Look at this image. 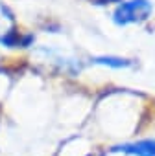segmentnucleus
Returning a JSON list of instances; mask_svg holds the SVG:
<instances>
[{"label": "nucleus", "mask_w": 155, "mask_h": 156, "mask_svg": "<svg viewBox=\"0 0 155 156\" xmlns=\"http://www.w3.org/2000/svg\"><path fill=\"white\" fill-rule=\"evenodd\" d=\"M153 6L149 0H126L122 2L116 11L113 13V20L118 26H127L135 22H142L149 17Z\"/></svg>", "instance_id": "nucleus-1"}, {"label": "nucleus", "mask_w": 155, "mask_h": 156, "mask_svg": "<svg viewBox=\"0 0 155 156\" xmlns=\"http://www.w3.org/2000/svg\"><path fill=\"white\" fill-rule=\"evenodd\" d=\"M116 151L129 156H155V140H140L133 143L120 145Z\"/></svg>", "instance_id": "nucleus-2"}, {"label": "nucleus", "mask_w": 155, "mask_h": 156, "mask_svg": "<svg viewBox=\"0 0 155 156\" xmlns=\"http://www.w3.org/2000/svg\"><path fill=\"white\" fill-rule=\"evenodd\" d=\"M94 62L96 64H104V66H109V68H127L131 62L122 59V57H113V55H104V57H94Z\"/></svg>", "instance_id": "nucleus-3"}]
</instances>
